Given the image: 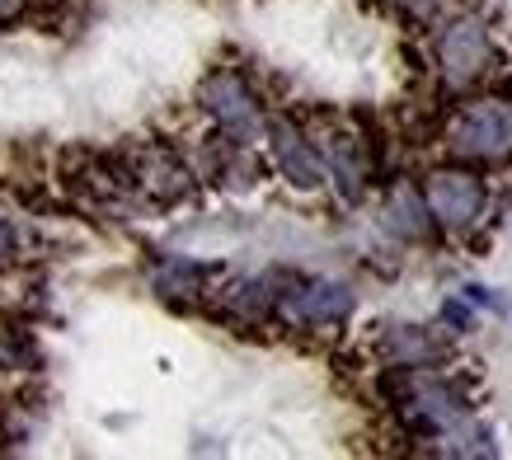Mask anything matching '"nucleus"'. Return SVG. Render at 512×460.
<instances>
[{
  "label": "nucleus",
  "mask_w": 512,
  "mask_h": 460,
  "mask_svg": "<svg viewBox=\"0 0 512 460\" xmlns=\"http://www.w3.org/2000/svg\"><path fill=\"white\" fill-rule=\"evenodd\" d=\"M198 108L207 113L212 132L226 141H240V146H259L268 127V108L259 99V90L249 85L245 71L235 66H212L207 76L198 80Z\"/></svg>",
  "instance_id": "obj_4"
},
{
  "label": "nucleus",
  "mask_w": 512,
  "mask_h": 460,
  "mask_svg": "<svg viewBox=\"0 0 512 460\" xmlns=\"http://www.w3.org/2000/svg\"><path fill=\"white\" fill-rule=\"evenodd\" d=\"M433 71L447 90H480L498 76L503 52H498L494 33L480 15H451L437 24L433 38Z\"/></svg>",
  "instance_id": "obj_2"
},
{
  "label": "nucleus",
  "mask_w": 512,
  "mask_h": 460,
  "mask_svg": "<svg viewBox=\"0 0 512 460\" xmlns=\"http://www.w3.org/2000/svg\"><path fill=\"white\" fill-rule=\"evenodd\" d=\"M423 207H428V221H437L442 230H475L489 212V184L475 174V165L428 169Z\"/></svg>",
  "instance_id": "obj_6"
},
{
  "label": "nucleus",
  "mask_w": 512,
  "mask_h": 460,
  "mask_svg": "<svg viewBox=\"0 0 512 460\" xmlns=\"http://www.w3.org/2000/svg\"><path fill=\"white\" fill-rule=\"evenodd\" d=\"M372 353L381 371H409V367H437L447 362V338L423 324H381L372 338Z\"/></svg>",
  "instance_id": "obj_9"
},
{
  "label": "nucleus",
  "mask_w": 512,
  "mask_h": 460,
  "mask_svg": "<svg viewBox=\"0 0 512 460\" xmlns=\"http://www.w3.org/2000/svg\"><path fill=\"white\" fill-rule=\"evenodd\" d=\"M442 151L456 165H503V160H512V99H503V94L461 99L442 123Z\"/></svg>",
  "instance_id": "obj_1"
},
{
  "label": "nucleus",
  "mask_w": 512,
  "mask_h": 460,
  "mask_svg": "<svg viewBox=\"0 0 512 460\" xmlns=\"http://www.w3.org/2000/svg\"><path fill=\"white\" fill-rule=\"evenodd\" d=\"M442 320H447L451 329H456V334H466L470 324H475V315H470L466 306H456V301H447V306H442Z\"/></svg>",
  "instance_id": "obj_14"
},
{
  "label": "nucleus",
  "mask_w": 512,
  "mask_h": 460,
  "mask_svg": "<svg viewBox=\"0 0 512 460\" xmlns=\"http://www.w3.org/2000/svg\"><path fill=\"white\" fill-rule=\"evenodd\" d=\"M123 155H127V184H132L137 207L174 212V207H184L198 193V169L170 141H132V146H123Z\"/></svg>",
  "instance_id": "obj_3"
},
{
  "label": "nucleus",
  "mask_w": 512,
  "mask_h": 460,
  "mask_svg": "<svg viewBox=\"0 0 512 460\" xmlns=\"http://www.w3.org/2000/svg\"><path fill=\"white\" fill-rule=\"evenodd\" d=\"M320 160H325V179L339 188L343 202H362L367 198V188H372V151H367V141L348 132V127H329L325 137H320Z\"/></svg>",
  "instance_id": "obj_8"
},
{
  "label": "nucleus",
  "mask_w": 512,
  "mask_h": 460,
  "mask_svg": "<svg viewBox=\"0 0 512 460\" xmlns=\"http://www.w3.org/2000/svg\"><path fill=\"white\" fill-rule=\"evenodd\" d=\"M19 254H24V235H19V226L10 221V216H0V273L15 268Z\"/></svg>",
  "instance_id": "obj_12"
},
{
  "label": "nucleus",
  "mask_w": 512,
  "mask_h": 460,
  "mask_svg": "<svg viewBox=\"0 0 512 460\" xmlns=\"http://www.w3.org/2000/svg\"><path fill=\"white\" fill-rule=\"evenodd\" d=\"M419 216H428V207H419V202L409 198V193H400V198L390 202L386 226L395 230V235H423V221H419Z\"/></svg>",
  "instance_id": "obj_11"
},
{
  "label": "nucleus",
  "mask_w": 512,
  "mask_h": 460,
  "mask_svg": "<svg viewBox=\"0 0 512 460\" xmlns=\"http://www.w3.org/2000/svg\"><path fill=\"white\" fill-rule=\"evenodd\" d=\"M47 0H0V29H15L24 19H33Z\"/></svg>",
  "instance_id": "obj_13"
},
{
  "label": "nucleus",
  "mask_w": 512,
  "mask_h": 460,
  "mask_svg": "<svg viewBox=\"0 0 512 460\" xmlns=\"http://www.w3.org/2000/svg\"><path fill=\"white\" fill-rule=\"evenodd\" d=\"M264 141H268V160H273V169H278L296 193H315L320 184H329L320 146H315V137L296 123V118H287V113L268 118Z\"/></svg>",
  "instance_id": "obj_7"
},
{
  "label": "nucleus",
  "mask_w": 512,
  "mask_h": 460,
  "mask_svg": "<svg viewBox=\"0 0 512 460\" xmlns=\"http://www.w3.org/2000/svg\"><path fill=\"white\" fill-rule=\"evenodd\" d=\"M357 296L334 282V277H278V301H273V324L282 329H306V334H325V329H343L353 320Z\"/></svg>",
  "instance_id": "obj_5"
},
{
  "label": "nucleus",
  "mask_w": 512,
  "mask_h": 460,
  "mask_svg": "<svg viewBox=\"0 0 512 460\" xmlns=\"http://www.w3.org/2000/svg\"><path fill=\"white\" fill-rule=\"evenodd\" d=\"M212 282H217V268L212 263H198V259H160L151 268V292L174 310H188V306H202L207 292H212Z\"/></svg>",
  "instance_id": "obj_10"
}]
</instances>
